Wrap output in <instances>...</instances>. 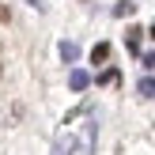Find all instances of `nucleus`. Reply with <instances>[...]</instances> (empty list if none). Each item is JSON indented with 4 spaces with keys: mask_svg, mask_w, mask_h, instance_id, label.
<instances>
[{
    "mask_svg": "<svg viewBox=\"0 0 155 155\" xmlns=\"http://www.w3.org/2000/svg\"><path fill=\"white\" fill-rule=\"evenodd\" d=\"M144 34H148L144 27H129V30H125V45H129V53H140V45H144Z\"/></svg>",
    "mask_w": 155,
    "mask_h": 155,
    "instance_id": "f257e3e1",
    "label": "nucleus"
},
{
    "mask_svg": "<svg viewBox=\"0 0 155 155\" xmlns=\"http://www.w3.org/2000/svg\"><path fill=\"white\" fill-rule=\"evenodd\" d=\"M68 87H72V91H87L91 87V76L83 72V68H72V72H68Z\"/></svg>",
    "mask_w": 155,
    "mask_h": 155,
    "instance_id": "f03ea898",
    "label": "nucleus"
},
{
    "mask_svg": "<svg viewBox=\"0 0 155 155\" xmlns=\"http://www.w3.org/2000/svg\"><path fill=\"white\" fill-rule=\"evenodd\" d=\"M61 61H64V64H76V61H80V45L76 42H61Z\"/></svg>",
    "mask_w": 155,
    "mask_h": 155,
    "instance_id": "7ed1b4c3",
    "label": "nucleus"
},
{
    "mask_svg": "<svg viewBox=\"0 0 155 155\" xmlns=\"http://www.w3.org/2000/svg\"><path fill=\"white\" fill-rule=\"evenodd\" d=\"M106 61H110V42H98L91 49V64H106Z\"/></svg>",
    "mask_w": 155,
    "mask_h": 155,
    "instance_id": "20e7f679",
    "label": "nucleus"
},
{
    "mask_svg": "<svg viewBox=\"0 0 155 155\" xmlns=\"http://www.w3.org/2000/svg\"><path fill=\"white\" fill-rule=\"evenodd\" d=\"M136 91H140V98H155V76H144L136 83Z\"/></svg>",
    "mask_w": 155,
    "mask_h": 155,
    "instance_id": "39448f33",
    "label": "nucleus"
},
{
    "mask_svg": "<svg viewBox=\"0 0 155 155\" xmlns=\"http://www.w3.org/2000/svg\"><path fill=\"white\" fill-rule=\"evenodd\" d=\"M133 12H136V0H117L114 4V15H121V19H129Z\"/></svg>",
    "mask_w": 155,
    "mask_h": 155,
    "instance_id": "423d86ee",
    "label": "nucleus"
},
{
    "mask_svg": "<svg viewBox=\"0 0 155 155\" xmlns=\"http://www.w3.org/2000/svg\"><path fill=\"white\" fill-rule=\"evenodd\" d=\"M117 80H121L117 68H106V72H98V83H102V87H106V83H117Z\"/></svg>",
    "mask_w": 155,
    "mask_h": 155,
    "instance_id": "0eeeda50",
    "label": "nucleus"
},
{
    "mask_svg": "<svg viewBox=\"0 0 155 155\" xmlns=\"http://www.w3.org/2000/svg\"><path fill=\"white\" fill-rule=\"evenodd\" d=\"M144 68H148V72H155V53H144Z\"/></svg>",
    "mask_w": 155,
    "mask_h": 155,
    "instance_id": "6e6552de",
    "label": "nucleus"
},
{
    "mask_svg": "<svg viewBox=\"0 0 155 155\" xmlns=\"http://www.w3.org/2000/svg\"><path fill=\"white\" fill-rule=\"evenodd\" d=\"M27 4H30V8H38V12H42V8H45V0H27Z\"/></svg>",
    "mask_w": 155,
    "mask_h": 155,
    "instance_id": "1a4fd4ad",
    "label": "nucleus"
},
{
    "mask_svg": "<svg viewBox=\"0 0 155 155\" xmlns=\"http://www.w3.org/2000/svg\"><path fill=\"white\" fill-rule=\"evenodd\" d=\"M148 38H155V23H151V27H148Z\"/></svg>",
    "mask_w": 155,
    "mask_h": 155,
    "instance_id": "9d476101",
    "label": "nucleus"
}]
</instances>
